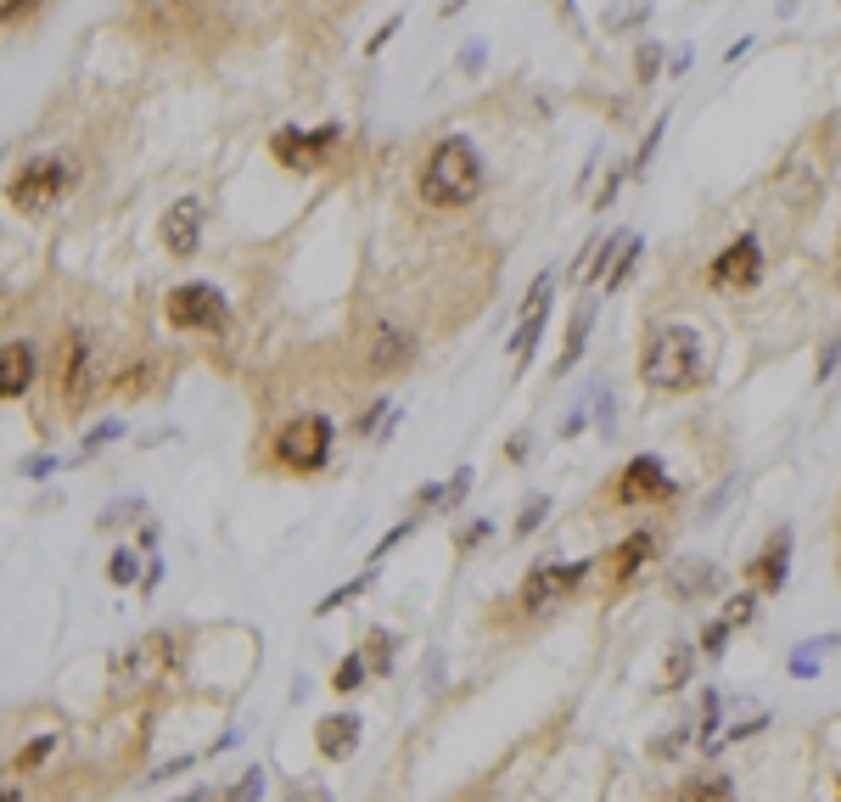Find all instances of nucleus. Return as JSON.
Masks as SVG:
<instances>
[{"label": "nucleus", "mask_w": 841, "mask_h": 802, "mask_svg": "<svg viewBox=\"0 0 841 802\" xmlns=\"http://www.w3.org/2000/svg\"><path fill=\"white\" fill-rule=\"evenodd\" d=\"M410 533H415V522H399V527H393V533H381V545H376V550H370V567H376V561H381V556H388V550H393V545H404V539H410Z\"/></svg>", "instance_id": "nucleus-41"}, {"label": "nucleus", "mask_w": 841, "mask_h": 802, "mask_svg": "<svg viewBox=\"0 0 841 802\" xmlns=\"http://www.w3.org/2000/svg\"><path fill=\"white\" fill-rule=\"evenodd\" d=\"M589 404H595V427L611 438V433H618V410H611V393L600 388V381H595V388H589Z\"/></svg>", "instance_id": "nucleus-32"}, {"label": "nucleus", "mask_w": 841, "mask_h": 802, "mask_svg": "<svg viewBox=\"0 0 841 802\" xmlns=\"http://www.w3.org/2000/svg\"><path fill=\"white\" fill-rule=\"evenodd\" d=\"M141 511H146L141 500H124V506H107V511H101V527H112V522H130V517H141Z\"/></svg>", "instance_id": "nucleus-45"}, {"label": "nucleus", "mask_w": 841, "mask_h": 802, "mask_svg": "<svg viewBox=\"0 0 841 802\" xmlns=\"http://www.w3.org/2000/svg\"><path fill=\"white\" fill-rule=\"evenodd\" d=\"M365 657H370L376 673H388V668H393V640H388V634H370V640H365Z\"/></svg>", "instance_id": "nucleus-33"}, {"label": "nucleus", "mask_w": 841, "mask_h": 802, "mask_svg": "<svg viewBox=\"0 0 841 802\" xmlns=\"http://www.w3.org/2000/svg\"><path fill=\"white\" fill-rule=\"evenodd\" d=\"M331 449H337V427H331V415H320V410L292 415V422L276 433V461L287 472H326Z\"/></svg>", "instance_id": "nucleus-4"}, {"label": "nucleus", "mask_w": 841, "mask_h": 802, "mask_svg": "<svg viewBox=\"0 0 841 802\" xmlns=\"http://www.w3.org/2000/svg\"><path fill=\"white\" fill-rule=\"evenodd\" d=\"M505 454H511V461H516V466H522V461H527V433H516V438H511V443H505Z\"/></svg>", "instance_id": "nucleus-53"}, {"label": "nucleus", "mask_w": 841, "mask_h": 802, "mask_svg": "<svg viewBox=\"0 0 841 802\" xmlns=\"http://www.w3.org/2000/svg\"><path fill=\"white\" fill-rule=\"evenodd\" d=\"M836 370H841V331H836V337L825 342V349H819V381H830Z\"/></svg>", "instance_id": "nucleus-40"}, {"label": "nucleus", "mask_w": 841, "mask_h": 802, "mask_svg": "<svg viewBox=\"0 0 841 802\" xmlns=\"http://www.w3.org/2000/svg\"><path fill=\"white\" fill-rule=\"evenodd\" d=\"M595 331V297H584L578 309H572V326H566V342H561V360H556V376H566L572 365L584 360V342Z\"/></svg>", "instance_id": "nucleus-19"}, {"label": "nucleus", "mask_w": 841, "mask_h": 802, "mask_svg": "<svg viewBox=\"0 0 841 802\" xmlns=\"http://www.w3.org/2000/svg\"><path fill=\"white\" fill-rule=\"evenodd\" d=\"M668 584H673L679 600H691V595H718V590H723V572H718V561H707V556H684V561H673Z\"/></svg>", "instance_id": "nucleus-16"}, {"label": "nucleus", "mask_w": 841, "mask_h": 802, "mask_svg": "<svg viewBox=\"0 0 841 802\" xmlns=\"http://www.w3.org/2000/svg\"><path fill=\"white\" fill-rule=\"evenodd\" d=\"M203 224H208L203 197H180V203L163 208L158 236H163V247H169L174 258H197V253H203Z\"/></svg>", "instance_id": "nucleus-11"}, {"label": "nucleus", "mask_w": 841, "mask_h": 802, "mask_svg": "<svg viewBox=\"0 0 841 802\" xmlns=\"http://www.w3.org/2000/svg\"><path fill=\"white\" fill-rule=\"evenodd\" d=\"M191 763H197V757H174V763H158V769H151V780H174V775H185V769H191Z\"/></svg>", "instance_id": "nucleus-49"}, {"label": "nucleus", "mask_w": 841, "mask_h": 802, "mask_svg": "<svg viewBox=\"0 0 841 802\" xmlns=\"http://www.w3.org/2000/svg\"><path fill=\"white\" fill-rule=\"evenodd\" d=\"M730 634H735L730 623L712 618V623H707V634H702V652H707V657H723V645H730Z\"/></svg>", "instance_id": "nucleus-36"}, {"label": "nucleus", "mask_w": 841, "mask_h": 802, "mask_svg": "<svg viewBox=\"0 0 841 802\" xmlns=\"http://www.w3.org/2000/svg\"><path fill=\"white\" fill-rule=\"evenodd\" d=\"M657 73H662V46H657V40H639V51H634V80L651 85Z\"/></svg>", "instance_id": "nucleus-29"}, {"label": "nucleus", "mask_w": 841, "mask_h": 802, "mask_svg": "<svg viewBox=\"0 0 841 802\" xmlns=\"http://www.w3.org/2000/svg\"><path fill=\"white\" fill-rule=\"evenodd\" d=\"M337 146H342V130H337V124H320V130L287 124V130L270 135L276 163H281V169H297V174H315V169L326 163V151H337Z\"/></svg>", "instance_id": "nucleus-7"}, {"label": "nucleus", "mask_w": 841, "mask_h": 802, "mask_svg": "<svg viewBox=\"0 0 841 802\" xmlns=\"http://www.w3.org/2000/svg\"><path fill=\"white\" fill-rule=\"evenodd\" d=\"M119 433H124V422H101V427H90V433H85V449H101V443H112Z\"/></svg>", "instance_id": "nucleus-44"}, {"label": "nucleus", "mask_w": 841, "mask_h": 802, "mask_svg": "<svg viewBox=\"0 0 841 802\" xmlns=\"http://www.w3.org/2000/svg\"><path fill=\"white\" fill-rule=\"evenodd\" d=\"M258 797H264V769L253 763V769H247V775H242V780H236L231 791H224L219 802H258Z\"/></svg>", "instance_id": "nucleus-31"}, {"label": "nucleus", "mask_w": 841, "mask_h": 802, "mask_svg": "<svg viewBox=\"0 0 841 802\" xmlns=\"http://www.w3.org/2000/svg\"><path fill=\"white\" fill-rule=\"evenodd\" d=\"M830 645H841L836 634H819V640H808V645H796V652H791V673L796 679H814V668H819V657L830 652Z\"/></svg>", "instance_id": "nucleus-23"}, {"label": "nucleus", "mask_w": 841, "mask_h": 802, "mask_svg": "<svg viewBox=\"0 0 841 802\" xmlns=\"http://www.w3.org/2000/svg\"><path fill=\"white\" fill-rule=\"evenodd\" d=\"M163 315H169V326H180V331H203V337L231 331V320H236L231 297H224L214 281H180V287L163 297Z\"/></svg>", "instance_id": "nucleus-3"}, {"label": "nucleus", "mask_w": 841, "mask_h": 802, "mask_svg": "<svg viewBox=\"0 0 841 802\" xmlns=\"http://www.w3.org/2000/svg\"><path fill=\"white\" fill-rule=\"evenodd\" d=\"M702 360H707V349H702L696 326H657L639 354V381L651 393H691L707 376Z\"/></svg>", "instance_id": "nucleus-2"}, {"label": "nucleus", "mask_w": 841, "mask_h": 802, "mask_svg": "<svg viewBox=\"0 0 841 802\" xmlns=\"http://www.w3.org/2000/svg\"><path fill=\"white\" fill-rule=\"evenodd\" d=\"M483 57H488V51H483V40H472V46L461 51V68H466V73H477V68H483Z\"/></svg>", "instance_id": "nucleus-50"}, {"label": "nucleus", "mask_w": 841, "mask_h": 802, "mask_svg": "<svg viewBox=\"0 0 841 802\" xmlns=\"http://www.w3.org/2000/svg\"><path fill=\"white\" fill-rule=\"evenodd\" d=\"M691 668H696V645H673V657H668V679H662V691H679V684H691Z\"/></svg>", "instance_id": "nucleus-28"}, {"label": "nucleus", "mask_w": 841, "mask_h": 802, "mask_svg": "<svg viewBox=\"0 0 841 802\" xmlns=\"http://www.w3.org/2000/svg\"><path fill=\"white\" fill-rule=\"evenodd\" d=\"M595 572V561H539L522 579V612H533V618H545L556 600H566L572 590H578L584 579Z\"/></svg>", "instance_id": "nucleus-6"}, {"label": "nucleus", "mask_w": 841, "mask_h": 802, "mask_svg": "<svg viewBox=\"0 0 841 802\" xmlns=\"http://www.w3.org/2000/svg\"><path fill=\"white\" fill-rule=\"evenodd\" d=\"M657 545H662V539H657V533H629V539H623V550H618V556H611V572H618V579L629 584V579H634V572H639L645 561H651V556H657Z\"/></svg>", "instance_id": "nucleus-21"}, {"label": "nucleus", "mask_w": 841, "mask_h": 802, "mask_svg": "<svg viewBox=\"0 0 841 802\" xmlns=\"http://www.w3.org/2000/svg\"><path fill=\"white\" fill-rule=\"evenodd\" d=\"M707 281H712L718 292H752V287L763 281V242H757L752 231H746V236H735L730 247H723V253L712 258Z\"/></svg>", "instance_id": "nucleus-10"}, {"label": "nucleus", "mask_w": 841, "mask_h": 802, "mask_svg": "<svg viewBox=\"0 0 841 802\" xmlns=\"http://www.w3.org/2000/svg\"><path fill=\"white\" fill-rule=\"evenodd\" d=\"M623 247H629V236H623V231L600 236V242H595V247L584 253V281L606 287V281H611V270H618V258H623Z\"/></svg>", "instance_id": "nucleus-20"}, {"label": "nucleus", "mask_w": 841, "mask_h": 802, "mask_svg": "<svg viewBox=\"0 0 841 802\" xmlns=\"http://www.w3.org/2000/svg\"><path fill=\"white\" fill-rule=\"evenodd\" d=\"M399 23H404V17H388V23H381V28L370 34V40H365V51H370V57H381V46H388L393 34H399Z\"/></svg>", "instance_id": "nucleus-43"}, {"label": "nucleus", "mask_w": 841, "mask_h": 802, "mask_svg": "<svg viewBox=\"0 0 841 802\" xmlns=\"http://www.w3.org/2000/svg\"><path fill=\"white\" fill-rule=\"evenodd\" d=\"M796 7H802V0H780V17H785V12H796Z\"/></svg>", "instance_id": "nucleus-55"}, {"label": "nucleus", "mask_w": 841, "mask_h": 802, "mask_svg": "<svg viewBox=\"0 0 841 802\" xmlns=\"http://www.w3.org/2000/svg\"><path fill=\"white\" fill-rule=\"evenodd\" d=\"M365 679H370V657H365V652H349V657L337 663V673H331L337 691H359Z\"/></svg>", "instance_id": "nucleus-25"}, {"label": "nucleus", "mask_w": 841, "mask_h": 802, "mask_svg": "<svg viewBox=\"0 0 841 802\" xmlns=\"http://www.w3.org/2000/svg\"><path fill=\"white\" fill-rule=\"evenodd\" d=\"M421 203L427 208H472L477 203V191H483V158H477V146L466 135H443L432 146V158L421 163Z\"/></svg>", "instance_id": "nucleus-1"}, {"label": "nucleus", "mask_w": 841, "mask_h": 802, "mask_svg": "<svg viewBox=\"0 0 841 802\" xmlns=\"http://www.w3.org/2000/svg\"><path fill=\"white\" fill-rule=\"evenodd\" d=\"M158 668H169V640L163 634H146V640L124 645V652L112 657V673H124V679H151Z\"/></svg>", "instance_id": "nucleus-17"}, {"label": "nucleus", "mask_w": 841, "mask_h": 802, "mask_svg": "<svg viewBox=\"0 0 841 802\" xmlns=\"http://www.w3.org/2000/svg\"><path fill=\"white\" fill-rule=\"evenodd\" d=\"M287 802H331V791H326L320 780H297V786L287 791Z\"/></svg>", "instance_id": "nucleus-42"}, {"label": "nucleus", "mask_w": 841, "mask_h": 802, "mask_svg": "<svg viewBox=\"0 0 841 802\" xmlns=\"http://www.w3.org/2000/svg\"><path fill=\"white\" fill-rule=\"evenodd\" d=\"M662 135H668V112H657V124H651V135L639 141V151H634V163H629V174L639 180L645 169H651V158H657V146H662Z\"/></svg>", "instance_id": "nucleus-27"}, {"label": "nucleus", "mask_w": 841, "mask_h": 802, "mask_svg": "<svg viewBox=\"0 0 841 802\" xmlns=\"http://www.w3.org/2000/svg\"><path fill=\"white\" fill-rule=\"evenodd\" d=\"M410 360H415V337L393 320H376L370 337H365V370L393 376V370H410Z\"/></svg>", "instance_id": "nucleus-12"}, {"label": "nucleus", "mask_w": 841, "mask_h": 802, "mask_svg": "<svg viewBox=\"0 0 841 802\" xmlns=\"http://www.w3.org/2000/svg\"><path fill=\"white\" fill-rule=\"evenodd\" d=\"M359 713H331V718H320V730H315V752L326 757V763H342L354 746H359Z\"/></svg>", "instance_id": "nucleus-18"}, {"label": "nucleus", "mask_w": 841, "mask_h": 802, "mask_svg": "<svg viewBox=\"0 0 841 802\" xmlns=\"http://www.w3.org/2000/svg\"><path fill=\"white\" fill-rule=\"evenodd\" d=\"M158 539H163V533H158V527H151V522H146V527L135 533V550H158Z\"/></svg>", "instance_id": "nucleus-51"}, {"label": "nucleus", "mask_w": 841, "mask_h": 802, "mask_svg": "<svg viewBox=\"0 0 841 802\" xmlns=\"http://www.w3.org/2000/svg\"><path fill=\"white\" fill-rule=\"evenodd\" d=\"M107 579H112V584H141V579H146V567H141V556L124 545V550H112V561H107Z\"/></svg>", "instance_id": "nucleus-26"}, {"label": "nucleus", "mask_w": 841, "mask_h": 802, "mask_svg": "<svg viewBox=\"0 0 841 802\" xmlns=\"http://www.w3.org/2000/svg\"><path fill=\"white\" fill-rule=\"evenodd\" d=\"M550 292H556V276L545 270L539 281L527 287V297H522V320H516V331H511V365H516V376L527 370V360H533V349H539V337H545V320H550Z\"/></svg>", "instance_id": "nucleus-9"}, {"label": "nucleus", "mask_w": 841, "mask_h": 802, "mask_svg": "<svg viewBox=\"0 0 841 802\" xmlns=\"http://www.w3.org/2000/svg\"><path fill=\"white\" fill-rule=\"evenodd\" d=\"M673 494H679V483L657 454H634L618 472V506H668Z\"/></svg>", "instance_id": "nucleus-8"}, {"label": "nucleus", "mask_w": 841, "mask_h": 802, "mask_svg": "<svg viewBox=\"0 0 841 802\" xmlns=\"http://www.w3.org/2000/svg\"><path fill=\"white\" fill-rule=\"evenodd\" d=\"M57 472V454H34V461H23V477H51Z\"/></svg>", "instance_id": "nucleus-47"}, {"label": "nucleus", "mask_w": 841, "mask_h": 802, "mask_svg": "<svg viewBox=\"0 0 841 802\" xmlns=\"http://www.w3.org/2000/svg\"><path fill=\"white\" fill-rule=\"evenodd\" d=\"M158 584H163V561H151V567H146V579H141V590L151 595V590H158Z\"/></svg>", "instance_id": "nucleus-52"}, {"label": "nucleus", "mask_w": 841, "mask_h": 802, "mask_svg": "<svg viewBox=\"0 0 841 802\" xmlns=\"http://www.w3.org/2000/svg\"><path fill=\"white\" fill-rule=\"evenodd\" d=\"M90 376H96V360H90V337H85V331H68V337H62V354H57V393H62V404L85 399Z\"/></svg>", "instance_id": "nucleus-13"}, {"label": "nucleus", "mask_w": 841, "mask_h": 802, "mask_svg": "<svg viewBox=\"0 0 841 802\" xmlns=\"http://www.w3.org/2000/svg\"><path fill=\"white\" fill-rule=\"evenodd\" d=\"M472 488V466H461V472H454L449 483H443V500H438V511H454V506H461V494Z\"/></svg>", "instance_id": "nucleus-34"}, {"label": "nucleus", "mask_w": 841, "mask_h": 802, "mask_svg": "<svg viewBox=\"0 0 841 802\" xmlns=\"http://www.w3.org/2000/svg\"><path fill=\"white\" fill-rule=\"evenodd\" d=\"M40 0H0V17H7V28H17V17H28Z\"/></svg>", "instance_id": "nucleus-46"}, {"label": "nucleus", "mask_w": 841, "mask_h": 802, "mask_svg": "<svg viewBox=\"0 0 841 802\" xmlns=\"http://www.w3.org/2000/svg\"><path fill=\"white\" fill-rule=\"evenodd\" d=\"M545 517H550V500H545V494H539V500H527V511L516 517V539H527V533L539 527Z\"/></svg>", "instance_id": "nucleus-35"}, {"label": "nucleus", "mask_w": 841, "mask_h": 802, "mask_svg": "<svg viewBox=\"0 0 841 802\" xmlns=\"http://www.w3.org/2000/svg\"><path fill=\"white\" fill-rule=\"evenodd\" d=\"M57 752V736H34L23 752H17V769H34V763H40V757H51Z\"/></svg>", "instance_id": "nucleus-37"}, {"label": "nucleus", "mask_w": 841, "mask_h": 802, "mask_svg": "<svg viewBox=\"0 0 841 802\" xmlns=\"http://www.w3.org/2000/svg\"><path fill=\"white\" fill-rule=\"evenodd\" d=\"M584 427H589V410L578 404V410H572V415H566V422H561V438H578Z\"/></svg>", "instance_id": "nucleus-48"}, {"label": "nucleus", "mask_w": 841, "mask_h": 802, "mask_svg": "<svg viewBox=\"0 0 841 802\" xmlns=\"http://www.w3.org/2000/svg\"><path fill=\"white\" fill-rule=\"evenodd\" d=\"M679 802H735V786L730 775H696L679 786Z\"/></svg>", "instance_id": "nucleus-22"}, {"label": "nucleus", "mask_w": 841, "mask_h": 802, "mask_svg": "<svg viewBox=\"0 0 841 802\" xmlns=\"http://www.w3.org/2000/svg\"><path fill=\"white\" fill-rule=\"evenodd\" d=\"M68 185H73V163H62V158H28L12 174V185H7V203L23 208V214H46V208H57L68 197Z\"/></svg>", "instance_id": "nucleus-5"}, {"label": "nucleus", "mask_w": 841, "mask_h": 802, "mask_svg": "<svg viewBox=\"0 0 841 802\" xmlns=\"http://www.w3.org/2000/svg\"><path fill=\"white\" fill-rule=\"evenodd\" d=\"M34 376H40V354H34V342H7V354H0V399H23L34 388Z\"/></svg>", "instance_id": "nucleus-15"}, {"label": "nucleus", "mask_w": 841, "mask_h": 802, "mask_svg": "<svg viewBox=\"0 0 841 802\" xmlns=\"http://www.w3.org/2000/svg\"><path fill=\"white\" fill-rule=\"evenodd\" d=\"M623 180H634V174H629V169H611V174H606V185L595 191V208H600V214H606L611 203H618V191H623Z\"/></svg>", "instance_id": "nucleus-38"}, {"label": "nucleus", "mask_w": 841, "mask_h": 802, "mask_svg": "<svg viewBox=\"0 0 841 802\" xmlns=\"http://www.w3.org/2000/svg\"><path fill=\"white\" fill-rule=\"evenodd\" d=\"M466 7V0H443V17H454V12H461Z\"/></svg>", "instance_id": "nucleus-54"}, {"label": "nucleus", "mask_w": 841, "mask_h": 802, "mask_svg": "<svg viewBox=\"0 0 841 802\" xmlns=\"http://www.w3.org/2000/svg\"><path fill=\"white\" fill-rule=\"evenodd\" d=\"M746 579H752L763 595H780V590H785V579H791V527L769 533V545H763L757 561L746 567Z\"/></svg>", "instance_id": "nucleus-14"}, {"label": "nucleus", "mask_w": 841, "mask_h": 802, "mask_svg": "<svg viewBox=\"0 0 841 802\" xmlns=\"http://www.w3.org/2000/svg\"><path fill=\"white\" fill-rule=\"evenodd\" d=\"M639 253H645V242H639V236H629V247H623V258H618V270H611V281H606V292H618V287L639 270Z\"/></svg>", "instance_id": "nucleus-30"}, {"label": "nucleus", "mask_w": 841, "mask_h": 802, "mask_svg": "<svg viewBox=\"0 0 841 802\" xmlns=\"http://www.w3.org/2000/svg\"><path fill=\"white\" fill-rule=\"evenodd\" d=\"M370 584H376V572L365 567V572H359V579H354V584H342V590L320 595V600H315V612H320V618H331V612H337V606H349V600H354V595H365Z\"/></svg>", "instance_id": "nucleus-24"}, {"label": "nucleus", "mask_w": 841, "mask_h": 802, "mask_svg": "<svg viewBox=\"0 0 841 802\" xmlns=\"http://www.w3.org/2000/svg\"><path fill=\"white\" fill-rule=\"evenodd\" d=\"M752 612H757V600H752V595H735L730 606H723V623L741 629V623H752Z\"/></svg>", "instance_id": "nucleus-39"}]
</instances>
